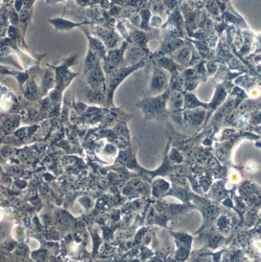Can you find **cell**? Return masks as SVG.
Returning <instances> with one entry per match:
<instances>
[{
	"label": "cell",
	"mask_w": 261,
	"mask_h": 262,
	"mask_svg": "<svg viewBox=\"0 0 261 262\" xmlns=\"http://www.w3.org/2000/svg\"><path fill=\"white\" fill-rule=\"evenodd\" d=\"M170 158H171V160H173V161L176 162V163H180V162L182 161V157L176 150L172 151V153H171V156H170Z\"/></svg>",
	"instance_id": "74e56055"
},
{
	"label": "cell",
	"mask_w": 261,
	"mask_h": 262,
	"mask_svg": "<svg viewBox=\"0 0 261 262\" xmlns=\"http://www.w3.org/2000/svg\"><path fill=\"white\" fill-rule=\"evenodd\" d=\"M205 115V113L204 110H196L190 112L188 114V117L192 121V123H194L195 124H200L204 120Z\"/></svg>",
	"instance_id": "ac0fdd59"
},
{
	"label": "cell",
	"mask_w": 261,
	"mask_h": 262,
	"mask_svg": "<svg viewBox=\"0 0 261 262\" xmlns=\"http://www.w3.org/2000/svg\"><path fill=\"white\" fill-rule=\"evenodd\" d=\"M176 173L178 175H184L185 172H186V170L185 168L183 167V166H178L176 168Z\"/></svg>",
	"instance_id": "7bdbcfd3"
},
{
	"label": "cell",
	"mask_w": 261,
	"mask_h": 262,
	"mask_svg": "<svg viewBox=\"0 0 261 262\" xmlns=\"http://www.w3.org/2000/svg\"><path fill=\"white\" fill-rule=\"evenodd\" d=\"M168 93H163L158 96H150L142 99L136 106L146 116L157 115L165 109V104L169 99Z\"/></svg>",
	"instance_id": "3957f363"
},
{
	"label": "cell",
	"mask_w": 261,
	"mask_h": 262,
	"mask_svg": "<svg viewBox=\"0 0 261 262\" xmlns=\"http://www.w3.org/2000/svg\"><path fill=\"white\" fill-rule=\"evenodd\" d=\"M215 194H216V196L218 198V199H222V198L225 197V191L221 189H218V190H216V192H215Z\"/></svg>",
	"instance_id": "f6af8a7d"
},
{
	"label": "cell",
	"mask_w": 261,
	"mask_h": 262,
	"mask_svg": "<svg viewBox=\"0 0 261 262\" xmlns=\"http://www.w3.org/2000/svg\"><path fill=\"white\" fill-rule=\"evenodd\" d=\"M87 81L91 89L106 93L107 76L105 74L101 62L87 74Z\"/></svg>",
	"instance_id": "5b68a950"
},
{
	"label": "cell",
	"mask_w": 261,
	"mask_h": 262,
	"mask_svg": "<svg viewBox=\"0 0 261 262\" xmlns=\"http://www.w3.org/2000/svg\"><path fill=\"white\" fill-rule=\"evenodd\" d=\"M146 61L132 67H122L107 78L106 85V103L107 106L114 105V92L126 77L134 71L143 68Z\"/></svg>",
	"instance_id": "6da1fadb"
},
{
	"label": "cell",
	"mask_w": 261,
	"mask_h": 262,
	"mask_svg": "<svg viewBox=\"0 0 261 262\" xmlns=\"http://www.w3.org/2000/svg\"><path fill=\"white\" fill-rule=\"evenodd\" d=\"M27 252V248L24 245H20L17 248V254L20 255H24Z\"/></svg>",
	"instance_id": "b9f144b4"
},
{
	"label": "cell",
	"mask_w": 261,
	"mask_h": 262,
	"mask_svg": "<svg viewBox=\"0 0 261 262\" xmlns=\"http://www.w3.org/2000/svg\"><path fill=\"white\" fill-rule=\"evenodd\" d=\"M18 262H28V261L27 260H25V259H21V260H19Z\"/></svg>",
	"instance_id": "816d5d0a"
},
{
	"label": "cell",
	"mask_w": 261,
	"mask_h": 262,
	"mask_svg": "<svg viewBox=\"0 0 261 262\" xmlns=\"http://www.w3.org/2000/svg\"><path fill=\"white\" fill-rule=\"evenodd\" d=\"M116 28L118 32L122 35L125 39L127 40V42L129 43V31L127 29V27L126 26L125 23L123 21H119L116 24Z\"/></svg>",
	"instance_id": "44dd1931"
},
{
	"label": "cell",
	"mask_w": 261,
	"mask_h": 262,
	"mask_svg": "<svg viewBox=\"0 0 261 262\" xmlns=\"http://www.w3.org/2000/svg\"><path fill=\"white\" fill-rule=\"evenodd\" d=\"M171 24H174V25H176V26L182 24V15H180V13L178 12L177 11L174 12L173 14L171 15Z\"/></svg>",
	"instance_id": "4316f807"
},
{
	"label": "cell",
	"mask_w": 261,
	"mask_h": 262,
	"mask_svg": "<svg viewBox=\"0 0 261 262\" xmlns=\"http://www.w3.org/2000/svg\"><path fill=\"white\" fill-rule=\"evenodd\" d=\"M165 4H168L166 5L169 8H173L175 6V4H176V2H174V1H169V2H165Z\"/></svg>",
	"instance_id": "f907efd6"
},
{
	"label": "cell",
	"mask_w": 261,
	"mask_h": 262,
	"mask_svg": "<svg viewBox=\"0 0 261 262\" xmlns=\"http://www.w3.org/2000/svg\"><path fill=\"white\" fill-rule=\"evenodd\" d=\"M150 10L152 13H154L155 15H158L163 10V5L158 3V2H153V4L151 5Z\"/></svg>",
	"instance_id": "d4e9b609"
},
{
	"label": "cell",
	"mask_w": 261,
	"mask_h": 262,
	"mask_svg": "<svg viewBox=\"0 0 261 262\" xmlns=\"http://www.w3.org/2000/svg\"><path fill=\"white\" fill-rule=\"evenodd\" d=\"M202 28H203L204 31H205V32H210V31L212 30V28H213V22L212 21L209 19H207L205 20V22H204L203 25H202Z\"/></svg>",
	"instance_id": "8d00e7d4"
},
{
	"label": "cell",
	"mask_w": 261,
	"mask_h": 262,
	"mask_svg": "<svg viewBox=\"0 0 261 262\" xmlns=\"http://www.w3.org/2000/svg\"><path fill=\"white\" fill-rule=\"evenodd\" d=\"M182 209V207L180 206V205H172V206H171V210H172V212H173L174 213L178 212H180Z\"/></svg>",
	"instance_id": "bcb514c9"
},
{
	"label": "cell",
	"mask_w": 261,
	"mask_h": 262,
	"mask_svg": "<svg viewBox=\"0 0 261 262\" xmlns=\"http://www.w3.org/2000/svg\"><path fill=\"white\" fill-rule=\"evenodd\" d=\"M208 9L210 12L213 14H217L218 13V5L216 4V2H214V1H210L208 3Z\"/></svg>",
	"instance_id": "e575fe53"
},
{
	"label": "cell",
	"mask_w": 261,
	"mask_h": 262,
	"mask_svg": "<svg viewBox=\"0 0 261 262\" xmlns=\"http://www.w3.org/2000/svg\"><path fill=\"white\" fill-rule=\"evenodd\" d=\"M185 106L188 107V108H195L198 106L201 105L200 102L198 101L195 95L193 94L186 95V97L185 98Z\"/></svg>",
	"instance_id": "ffe728a7"
},
{
	"label": "cell",
	"mask_w": 261,
	"mask_h": 262,
	"mask_svg": "<svg viewBox=\"0 0 261 262\" xmlns=\"http://www.w3.org/2000/svg\"><path fill=\"white\" fill-rule=\"evenodd\" d=\"M225 96H226V93H225V91L223 90V89H220V90H218V92L216 96L214 97L212 103H214V106L218 105V104L222 103V101L225 100Z\"/></svg>",
	"instance_id": "603a6c76"
},
{
	"label": "cell",
	"mask_w": 261,
	"mask_h": 262,
	"mask_svg": "<svg viewBox=\"0 0 261 262\" xmlns=\"http://www.w3.org/2000/svg\"><path fill=\"white\" fill-rule=\"evenodd\" d=\"M50 24L53 26V27L58 31H69L73 29L74 28L81 26L85 23H77V22H72L71 20L65 19L63 18H54L48 20Z\"/></svg>",
	"instance_id": "30bf717a"
},
{
	"label": "cell",
	"mask_w": 261,
	"mask_h": 262,
	"mask_svg": "<svg viewBox=\"0 0 261 262\" xmlns=\"http://www.w3.org/2000/svg\"><path fill=\"white\" fill-rule=\"evenodd\" d=\"M217 211H218V208L214 206V205H209L205 208V214L209 217H211V216L215 215Z\"/></svg>",
	"instance_id": "d590c367"
},
{
	"label": "cell",
	"mask_w": 261,
	"mask_h": 262,
	"mask_svg": "<svg viewBox=\"0 0 261 262\" xmlns=\"http://www.w3.org/2000/svg\"><path fill=\"white\" fill-rule=\"evenodd\" d=\"M8 35L10 37L11 39H15L19 36V29H18L15 26H10L8 28Z\"/></svg>",
	"instance_id": "f1b7e54d"
},
{
	"label": "cell",
	"mask_w": 261,
	"mask_h": 262,
	"mask_svg": "<svg viewBox=\"0 0 261 262\" xmlns=\"http://www.w3.org/2000/svg\"><path fill=\"white\" fill-rule=\"evenodd\" d=\"M96 37L103 41L106 47L109 48L110 49L116 48L119 41V36L114 31L110 30L109 28H105L103 26H97L95 28Z\"/></svg>",
	"instance_id": "52a82bcc"
},
{
	"label": "cell",
	"mask_w": 261,
	"mask_h": 262,
	"mask_svg": "<svg viewBox=\"0 0 261 262\" xmlns=\"http://www.w3.org/2000/svg\"><path fill=\"white\" fill-rule=\"evenodd\" d=\"M128 45L129 43L126 41L119 48L110 49L107 52L105 58L103 59L102 64L107 78L123 67L124 52Z\"/></svg>",
	"instance_id": "7a4b0ae2"
},
{
	"label": "cell",
	"mask_w": 261,
	"mask_h": 262,
	"mask_svg": "<svg viewBox=\"0 0 261 262\" xmlns=\"http://www.w3.org/2000/svg\"><path fill=\"white\" fill-rule=\"evenodd\" d=\"M14 153H15V150L9 146H6L2 149V154L5 157H12Z\"/></svg>",
	"instance_id": "f546056e"
},
{
	"label": "cell",
	"mask_w": 261,
	"mask_h": 262,
	"mask_svg": "<svg viewBox=\"0 0 261 262\" xmlns=\"http://www.w3.org/2000/svg\"><path fill=\"white\" fill-rule=\"evenodd\" d=\"M101 57L97 53L94 52L93 50L88 48L87 54L85 58V61H84V73L87 74L92 70L94 68L98 65L99 63L101 62Z\"/></svg>",
	"instance_id": "7c38bea8"
},
{
	"label": "cell",
	"mask_w": 261,
	"mask_h": 262,
	"mask_svg": "<svg viewBox=\"0 0 261 262\" xmlns=\"http://www.w3.org/2000/svg\"><path fill=\"white\" fill-rule=\"evenodd\" d=\"M146 60V53L144 48L134 44H129L124 52L123 67L134 66Z\"/></svg>",
	"instance_id": "8992f818"
},
{
	"label": "cell",
	"mask_w": 261,
	"mask_h": 262,
	"mask_svg": "<svg viewBox=\"0 0 261 262\" xmlns=\"http://www.w3.org/2000/svg\"><path fill=\"white\" fill-rule=\"evenodd\" d=\"M139 14L141 15L142 26L141 30H147L149 26V22L152 16V13L149 9H142L139 11Z\"/></svg>",
	"instance_id": "e0dca14e"
},
{
	"label": "cell",
	"mask_w": 261,
	"mask_h": 262,
	"mask_svg": "<svg viewBox=\"0 0 261 262\" xmlns=\"http://www.w3.org/2000/svg\"><path fill=\"white\" fill-rule=\"evenodd\" d=\"M220 241H221V238L219 235H213L210 239V246L212 248H216L219 245Z\"/></svg>",
	"instance_id": "4dcf8cb0"
},
{
	"label": "cell",
	"mask_w": 261,
	"mask_h": 262,
	"mask_svg": "<svg viewBox=\"0 0 261 262\" xmlns=\"http://www.w3.org/2000/svg\"><path fill=\"white\" fill-rule=\"evenodd\" d=\"M20 123V117L18 114H12L8 117L3 123L2 129L7 133L17 130Z\"/></svg>",
	"instance_id": "4fadbf2b"
},
{
	"label": "cell",
	"mask_w": 261,
	"mask_h": 262,
	"mask_svg": "<svg viewBox=\"0 0 261 262\" xmlns=\"http://www.w3.org/2000/svg\"><path fill=\"white\" fill-rule=\"evenodd\" d=\"M60 219L61 221L63 222L64 224H67L70 221V220H71L70 217H68L67 215H66V214H61L60 216Z\"/></svg>",
	"instance_id": "ee69618b"
},
{
	"label": "cell",
	"mask_w": 261,
	"mask_h": 262,
	"mask_svg": "<svg viewBox=\"0 0 261 262\" xmlns=\"http://www.w3.org/2000/svg\"><path fill=\"white\" fill-rule=\"evenodd\" d=\"M56 87V72L52 66L48 68L45 71L42 80L43 94H47Z\"/></svg>",
	"instance_id": "ba28073f"
},
{
	"label": "cell",
	"mask_w": 261,
	"mask_h": 262,
	"mask_svg": "<svg viewBox=\"0 0 261 262\" xmlns=\"http://www.w3.org/2000/svg\"><path fill=\"white\" fill-rule=\"evenodd\" d=\"M183 45V41L178 38H173L170 39L167 42H165L163 46V50L165 52H173L175 50H177L180 47H182Z\"/></svg>",
	"instance_id": "2e32d148"
},
{
	"label": "cell",
	"mask_w": 261,
	"mask_h": 262,
	"mask_svg": "<svg viewBox=\"0 0 261 262\" xmlns=\"http://www.w3.org/2000/svg\"><path fill=\"white\" fill-rule=\"evenodd\" d=\"M196 85H197V81H195V78L194 79H187L185 83V88L188 89V90H193L196 87Z\"/></svg>",
	"instance_id": "1f68e13d"
},
{
	"label": "cell",
	"mask_w": 261,
	"mask_h": 262,
	"mask_svg": "<svg viewBox=\"0 0 261 262\" xmlns=\"http://www.w3.org/2000/svg\"><path fill=\"white\" fill-rule=\"evenodd\" d=\"M210 165L213 169H215V168L218 167V163H217V161L214 159H211L210 160Z\"/></svg>",
	"instance_id": "c3c4849f"
},
{
	"label": "cell",
	"mask_w": 261,
	"mask_h": 262,
	"mask_svg": "<svg viewBox=\"0 0 261 262\" xmlns=\"http://www.w3.org/2000/svg\"><path fill=\"white\" fill-rule=\"evenodd\" d=\"M244 190L245 192H247V193H251V192L253 191V189L251 185H245V186L244 187Z\"/></svg>",
	"instance_id": "681fc988"
},
{
	"label": "cell",
	"mask_w": 261,
	"mask_h": 262,
	"mask_svg": "<svg viewBox=\"0 0 261 262\" xmlns=\"http://www.w3.org/2000/svg\"><path fill=\"white\" fill-rule=\"evenodd\" d=\"M191 56V49H189V48H183L179 52L177 58L180 62L182 63V64H185V63H187L188 61L190 60Z\"/></svg>",
	"instance_id": "d6986e66"
},
{
	"label": "cell",
	"mask_w": 261,
	"mask_h": 262,
	"mask_svg": "<svg viewBox=\"0 0 261 262\" xmlns=\"http://www.w3.org/2000/svg\"><path fill=\"white\" fill-rule=\"evenodd\" d=\"M129 185L133 189H140L141 187H143V182L139 179H134L130 181Z\"/></svg>",
	"instance_id": "d6a6232c"
},
{
	"label": "cell",
	"mask_w": 261,
	"mask_h": 262,
	"mask_svg": "<svg viewBox=\"0 0 261 262\" xmlns=\"http://www.w3.org/2000/svg\"><path fill=\"white\" fill-rule=\"evenodd\" d=\"M47 257V253L45 251H39L35 254V259L39 262H43L46 259Z\"/></svg>",
	"instance_id": "836d02e7"
},
{
	"label": "cell",
	"mask_w": 261,
	"mask_h": 262,
	"mask_svg": "<svg viewBox=\"0 0 261 262\" xmlns=\"http://www.w3.org/2000/svg\"><path fill=\"white\" fill-rule=\"evenodd\" d=\"M84 33H85L86 36L87 37L89 48L97 53L101 56V58L103 59L107 53V52L106 51V45H104V43L96 36L91 35L87 31H85Z\"/></svg>",
	"instance_id": "9c48e42d"
},
{
	"label": "cell",
	"mask_w": 261,
	"mask_h": 262,
	"mask_svg": "<svg viewBox=\"0 0 261 262\" xmlns=\"http://www.w3.org/2000/svg\"><path fill=\"white\" fill-rule=\"evenodd\" d=\"M162 24V19L159 15H152L149 22V26L152 27H158Z\"/></svg>",
	"instance_id": "83f0119b"
},
{
	"label": "cell",
	"mask_w": 261,
	"mask_h": 262,
	"mask_svg": "<svg viewBox=\"0 0 261 262\" xmlns=\"http://www.w3.org/2000/svg\"><path fill=\"white\" fill-rule=\"evenodd\" d=\"M23 8L24 2L22 1H15L14 2V9L18 13H19L23 9Z\"/></svg>",
	"instance_id": "f35d334b"
},
{
	"label": "cell",
	"mask_w": 261,
	"mask_h": 262,
	"mask_svg": "<svg viewBox=\"0 0 261 262\" xmlns=\"http://www.w3.org/2000/svg\"><path fill=\"white\" fill-rule=\"evenodd\" d=\"M129 22L133 24V26L139 28L140 29L142 26V19L141 15L139 14V12H134L129 18Z\"/></svg>",
	"instance_id": "7402d4cb"
},
{
	"label": "cell",
	"mask_w": 261,
	"mask_h": 262,
	"mask_svg": "<svg viewBox=\"0 0 261 262\" xmlns=\"http://www.w3.org/2000/svg\"><path fill=\"white\" fill-rule=\"evenodd\" d=\"M29 134V128L27 127H21L20 129H18L17 130L15 131V137L20 138L25 137Z\"/></svg>",
	"instance_id": "484cf974"
},
{
	"label": "cell",
	"mask_w": 261,
	"mask_h": 262,
	"mask_svg": "<svg viewBox=\"0 0 261 262\" xmlns=\"http://www.w3.org/2000/svg\"><path fill=\"white\" fill-rule=\"evenodd\" d=\"M157 64L159 67L165 71H168L171 73L176 72V65L173 61L167 57H160L157 59Z\"/></svg>",
	"instance_id": "9a60e30c"
},
{
	"label": "cell",
	"mask_w": 261,
	"mask_h": 262,
	"mask_svg": "<svg viewBox=\"0 0 261 262\" xmlns=\"http://www.w3.org/2000/svg\"><path fill=\"white\" fill-rule=\"evenodd\" d=\"M185 76H186L187 79H194L196 77V72L193 69H188L185 71Z\"/></svg>",
	"instance_id": "ab89813d"
},
{
	"label": "cell",
	"mask_w": 261,
	"mask_h": 262,
	"mask_svg": "<svg viewBox=\"0 0 261 262\" xmlns=\"http://www.w3.org/2000/svg\"><path fill=\"white\" fill-rule=\"evenodd\" d=\"M169 84L167 74L165 70L158 65L153 68L149 84V90L151 96H158L163 94Z\"/></svg>",
	"instance_id": "277c9868"
},
{
	"label": "cell",
	"mask_w": 261,
	"mask_h": 262,
	"mask_svg": "<svg viewBox=\"0 0 261 262\" xmlns=\"http://www.w3.org/2000/svg\"><path fill=\"white\" fill-rule=\"evenodd\" d=\"M187 255H188L187 251L182 249V250H180V251H178L176 257H177L178 259H179V260H185V259L187 258Z\"/></svg>",
	"instance_id": "60d3db41"
},
{
	"label": "cell",
	"mask_w": 261,
	"mask_h": 262,
	"mask_svg": "<svg viewBox=\"0 0 261 262\" xmlns=\"http://www.w3.org/2000/svg\"><path fill=\"white\" fill-rule=\"evenodd\" d=\"M120 160L123 163H126L127 165H129V163H131L133 162V159H132V156L130 155V153L127 152V151H122L120 154Z\"/></svg>",
	"instance_id": "cb8c5ba5"
},
{
	"label": "cell",
	"mask_w": 261,
	"mask_h": 262,
	"mask_svg": "<svg viewBox=\"0 0 261 262\" xmlns=\"http://www.w3.org/2000/svg\"><path fill=\"white\" fill-rule=\"evenodd\" d=\"M196 158H197L198 160H201L205 158V153L202 152V151H199L196 153Z\"/></svg>",
	"instance_id": "7dc6e473"
},
{
	"label": "cell",
	"mask_w": 261,
	"mask_h": 262,
	"mask_svg": "<svg viewBox=\"0 0 261 262\" xmlns=\"http://www.w3.org/2000/svg\"><path fill=\"white\" fill-rule=\"evenodd\" d=\"M169 101L170 105L174 110H180L183 107L185 102V98L183 94L179 90H173L169 94Z\"/></svg>",
	"instance_id": "5bb4252c"
},
{
	"label": "cell",
	"mask_w": 261,
	"mask_h": 262,
	"mask_svg": "<svg viewBox=\"0 0 261 262\" xmlns=\"http://www.w3.org/2000/svg\"><path fill=\"white\" fill-rule=\"evenodd\" d=\"M129 42L145 48L147 44V36L143 30H141L139 28H135L129 31Z\"/></svg>",
	"instance_id": "8fae6325"
}]
</instances>
